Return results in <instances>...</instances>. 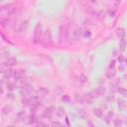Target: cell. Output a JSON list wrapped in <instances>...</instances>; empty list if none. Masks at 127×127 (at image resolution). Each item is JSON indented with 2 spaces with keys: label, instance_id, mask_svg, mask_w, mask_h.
Returning a JSON list of instances; mask_svg holds the SVG:
<instances>
[{
  "label": "cell",
  "instance_id": "obj_1",
  "mask_svg": "<svg viewBox=\"0 0 127 127\" xmlns=\"http://www.w3.org/2000/svg\"><path fill=\"white\" fill-rule=\"evenodd\" d=\"M42 24L38 23L35 27V31H34V37H33V42L34 44H40L42 43Z\"/></svg>",
  "mask_w": 127,
  "mask_h": 127
},
{
  "label": "cell",
  "instance_id": "obj_2",
  "mask_svg": "<svg viewBox=\"0 0 127 127\" xmlns=\"http://www.w3.org/2000/svg\"><path fill=\"white\" fill-rule=\"evenodd\" d=\"M33 90H34V88H33V86L31 85V84H24V85H22L21 87H20V89H19V93H20V95L21 96H29L32 92H33Z\"/></svg>",
  "mask_w": 127,
  "mask_h": 127
},
{
  "label": "cell",
  "instance_id": "obj_3",
  "mask_svg": "<svg viewBox=\"0 0 127 127\" xmlns=\"http://www.w3.org/2000/svg\"><path fill=\"white\" fill-rule=\"evenodd\" d=\"M42 44L48 45V46L53 45V37H52V33L49 29H47L44 33V36H43V39H42Z\"/></svg>",
  "mask_w": 127,
  "mask_h": 127
},
{
  "label": "cell",
  "instance_id": "obj_4",
  "mask_svg": "<svg viewBox=\"0 0 127 127\" xmlns=\"http://www.w3.org/2000/svg\"><path fill=\"white\" fill-rule=\"evenodd\" d=\"M68 39V28L67 26L64 25L60 28V42L63 43V41H66Z\"/></svg>",
  "mask_w": 127,
  "mask_h": 127
},
{
  "label": "cell",
  "instance_id": "obj_5",
  "mask_svg": "<svg viewBox=\"0 0 127 127\" xmlns=\"http://www.w3.org/2000/svg\"><path fill=\"white\" fill-rule=\"evenodd\" d=\"M56 110H57L56 106L51 105V106L45 108V110H44V112L42 114V117H44V118H51L56 113Z\"/></svg>",
  "mask_w": 127,
  "mask_h": 127
},
{
  "label": "cell",
  "instance_id": "obj_6",
  "mask_svg": "<svg viewBox=\"0 0 127 127\" xmlns=\"http://www.w3.org/2000/svg\"><path fill=\"white\" fill-rule=\"evenodd\" d=\"M17 63L18 62H17V60L15 58L10 57V58H8V59H6L5 61L2 62V66H4V67H11L13 65H16Z\"/></svg>",
  "mask_w": 127,
  "mask_h": 127
},
{
  "label": "cell",
  "instance_id": "obj_7",
  "mask_svg": "<svg viewBox=\"0 0 127 127\" xmlns=\"http://www.w3.org/2000/svg\"><path fill=\"white\" fill-rule=\"evenodd\" d=\"M105 93H106V88L104 86H99L98 88H96L95 90H93L91 92V94H92V96L94 98H97V97H100L102 95H105Z\"/></svg>",
  "mask_w": 127,
  "mask_h": 127
},
{
  "label": "cell",
  "instance_id": "obj_8",
  "mask_svg": "<svg viewBox=\"0 0 127 127\" xmlns=\"http://www.w3.org/2000/svg\"><path fill=\"white\" fill-rule=\"evenodd\" d=\"M27 119V114L25 111H20L14 116V122L19 123V122H24Z\"/></svg>",
  "mask_w": 127,
  "mask_h": 127
},
{
  "label": "cell",
  "instance_id": "obj_9",
  "mask_svg": "<svg viewBox=\"0 0 127 127\" xmlns=\"http://www.w3.org/2000/svg\"><path fill=\"white\" fill-rule=\"evenodd\" d=\"M39 122V119L37 117V115L35 113L30 114L29 116H27L26 119V124H30V125H37V123Z\"/></svg>",
  "mask_w": 127,
  "mask_h": 127
},
{
  "label": "cell",
  "instance_id": "obj_10",
  "mask_svg": "<svg viewBox=\"0 0 127 127\" xmlns=\"http://www.w3.org/2000/svg\"><path fill=\"white\" fill-rule=\"evenodd\" d=\"M14 69H12L11 67H6V68H4V66H2V73H3V77L6 79V78H10L11 76H13L14 75Z\"/></svg>",
  "mask_w": 127,
  "mask_h": 127
},
{
  "label": "cell",
  "instance_id": "obj_11",
  "mask_svg": "<svg viewBox=\"0 0 127 127\" xmlns=\"http://www.w3.org/2000/svg\"><path fill=\"white\" fill-rule=\"evenodd\" d=\"M26 76V70L25 69H17L14 71V75L13 77L16 79V80H19V79H22Z\"/></svg>",
  "mask_w": 127,
  "mask_h": 127
},
{
  "label": "cell",
  "instance_id": "obj_12",
  "mask_svg": "<svg viewBox=\"0 0 127 127\" xmlns=\"http://www.w3.org/2000/svg\"><path fill=\"white\" fill-rule=\"evenodd\" d=\"M0 23H1V26H2L3 28H8V27L11 26L12 21H11L8 17H2L1 20H0Z\"/></svg>",
  "mask_w": 127,
  "mask_h": 127
},
{
  "label": "cell",
  "instance_id": "obj_13",
  "mask_svg": "<svg viewBox=\"0 0 127 127\" xmlns=\"http://www.w3.org/2000/svg\"><path fill=\"white\" fill-rule=\"evenodd\" d=\"M49 92L50 91L48 90V88H46V87H40L38 89V91H37V95L39 97H46L49 94Z\"/></svg>",
  "mask_w": 127,
  "mask_h": 127
},
{
  "label": "cell",
  "instance_id": "obj_14",
  "mask_svg": "<svg viewBox=\"0 0 127 127\" xmlns=\"http://www.w3.org/2000/svg\"><path fill=\"white\" fill-rule=\"evenodd\" d=\"M115 74H116V68L108 66V68L106 69V76L108 78H113L115 76Z\"/></svg>",
  "mask_w": 127,
  "mask_h": 127
},
{
  "label": "cell",
  "instance_id": "obj_15",
  "mask_svg": "<svg viewBox=\"0 0 127 127\" xmlns=\"http://www.w3.org/2000/svg\"><path fill=\"white\" fill-rule=\"evenodd\" d=\"M12 106L11 105H4L3 107H2V109H1V114L2 115H4V116H6V115H8V114H10L11 112H12Z\"/></svg>",
  "mask_w": 127,
  "mask_h": 127
},
{
  "label": "cell",
  "instance_id": "obj_16",
  "mask_svg": "<svg viewBox=\"0 0 127 127\" xmlns=\"http://www.w3.org/2000/svg\"><path fill=\"white\" fill-rule=\"evenodd\" d=\"M116 36L121 40V39H124L125 36H126V32H125V29L124 28H118L117 31H116Z\"/></svg>",
  "mask_w": 127,
  "mask_h": 127
},
{
  "label": "cell",
  "instance_id": "obj_17",
  "mask_svg": "<svg viewBox=\"0 0 127 127\" xmlns=\"http://www.w3.org/2000/svg\"><path fill=\"white\" fill-rule=\"evenodd\" d=\"M56 115L58 117H64L65 116V109L62 106H59L57 107V110H56Z\"/></svg>",
  "mask_w": 127,
  "mask_h": 127
},
{
  "label": "cell",
  "instance_id": "obj_18",
  "mask_svg": "<svg viewBox=\"0 0 127 127\" xmlns=\"http://www.w3.org/2000/svg\"><path fill=\"white\" fill-rule=\"evenodd\" d=\"M92 113H93L96 117H98V118H101V117L103 116V110H102L101 108H93V109H92Z\"/></svg>",
  "mask_w": 127,
  "mask_h": 127
},
{
  "label": "cell",
  "instance_id": "obj_19",
  "mask_svg": "<svg viewBox=\"0 0 127 127\" xmlns=\"http://www.w3.org/2000/svg\"><path fill=\"white\" fill-rule=\"evenodd\" d=\"M126 46H127V42H126L125 38L124 39H121L120 42H119V50L121 52H124L125 49H126Z\"/></svg>",
  "mask_w": 127,
  "mask_h": 127
},
{
  "label": "cell",
  "instance_id": "obj_20",
  "mask_svg": "<svg viewBox=\"0 0 127 127\" xmlns=\"http://www.w3.org/2000/svg\"><path fill=\"white\" fill-rule=\"evenodd\" d=\"M75 101H76L78 104H84V103H85L84 96H83V95H79V96H78V94H75Z\"/></svg>",
  "mask_w": 127,
  "mask_h": 127
},
{
  "label": "cell",
  "instance_id": "obj_21",
  "mask_svg": "<svg viewBox=\"0 0 127 127\" xmlns=\"http://www.w3.org/2000/svg\"><path fill=\"white\" fill-rule=\"evenodd\" d=\"M113 113L112 112H108V114L105 116V118H104V121L106 122V124H111V119H112V117H113Z\"/></svg>",
  "mask_w": 127,
  "mask_h": 127
},
{
  "label": "cell",
  "instance_id": "obj_22",
  "mask_svg": "<svg viewBox=\"0 0 127 127\" xmlns=\"http://www.w3.org/2000/svg\"><path fill=\"white\" fill-rule=\"evenodd\" d=\"M6 86H7V89L9 91H12V90H14L15 88L18 87V85L16 83H14V82H7V85Z\"/></svg>",
  "mask_w": 127,
  "mask_h": 127
},
{
  "label": "cell",
  "instance_id": "obj_23",
  "mask_svg": "<svg viewBox=\"0 0 127 127\" xmlns=\"http://www.w3.org/2000/svg\"><path fill=\"white\" fill-rule=\"evenodd\" d=\"M118 108L120 110H124L126 108V103H125V101L123 99H119L118 100Z\"/></svg>",
  "mask_w": 127,
  "mask_h": 127
},
{
  "label": "cell",
  "instance_id": "obj_24",
  "mask_svg": "<svg viewBox=\"0 0 127 127\" xmlns=\"http://www.w3.org/2000/svg\"><path fill=\"white\" fill-rule=\"evenodd\" d=\"M27 23H28V21H25V22H23L22 24H20V26H19V28H18V32H19V33L24 32V30H25L26 27H27Z\"/></svg>",
  "mask_w": 127,
  "mask_h": 127
},
{
  "label": "cell",
  "instance_id": "obj_25",
  "mask_svg": "<svg viewBox=\"0 0 127 127\" xmlns=\"http://www.w3.org/2000/svg\"><path fill=\"white\" fill-rule=\"evenodd\" d=\"M87 76L85 75V74H80L79 75V81H80V83H85V82H87Z\"/></svg>",
  "mask_w": 127,
  "mask_h": 127
},
{
  "label": "cell",
  "instance_id": "obj_26",
  "mask_svg": "<svg viewBox=\"0 0 127 127\" xmlns=\"http://www.w3.org/2000/svg\"><path fill=\"white\" fill-rule=\"evenodd\" d=\"M113 124L115 125V126H122L123 125V123H122V121H121V119H119V118H115V119H113Z\"/></svg>",
  "mask_w": 127,
  "mask_h": 127
},
{
  "label": "cell",
  "instance_id": "obj_27",
  "mask_svg": "<svg viewBox=\"0 0 127 127\" xmlns=\"http://www.w3.org/2000/svg\"><path fill=\"white\" fill-rule=\"evenodd\" d=\"M62 100H63L64 103H69V101H70V97H69V95H67V94H64V95H63V97H62Z\"/></svg>",
  "mask_w": 127,
  "mask_h": 127
},
{
  "label": "cell",
  "instance_id": "obj_28",
  "mask_svg": "<svg viewBox=\"0 0 127 127\" xmlns=\"http://www.w3.org/2000/svg\"><path fill=\"white\" fill-rule=\"evenodd\" d=\"M81 35H82L84 38H90L91 33H90V31H88V30H84L83 32H81Z\"/></svg>",
  "mask_w": 127,
  "mask_h": 127
},
{
  "label": "cell",
  "instance_id": "obj_29",
  "mask_svg": "<svg viewBox=\"0 0 127 127\" xmlns=\"http://www.w3.org/2000/svg\"><path fill=\"white\" fill-rule=\"evenodd\" d=\"M1 38L3 39V41H4V42L8 43L9 45H13V43H12V42H11V41H10V40H9L8 38H6V37H5V35L3 34V32H1Z\"/></svg>",
  "mask_w": 127,
  "mask_h": 127
},
{
  "label": "cell",
  "instance_id": "obj_30",
  "mask_svg": "<svg viewBox=\"0 0 127 127\" xmlns=\"http://www.w3.org/2000/svg\"><path fill=\"white\" fill-rule=\"evenodd\" d=\"M117 90H118V91H119V93H121L122 95L127 96V90H126L125 88H123V87H118V88H117Z\"/></svg>",
  "mask_w": 127,
  "mask_h": 127
},
{
  "label": "cell",
  "instance_id": "obj_31",
  "mask_svg": "<svg viewBox=\"0 0 127 127\" xmlns=\"http://www.w3.org/2000/svg\"><path fill=\"white\" fill-rule=\"evenodd\" d=\"M78 115H79V117H81V118H85L86 117V113H85V111L83 110V109H79L78 110Z\"/></svg>",
  "mask_w": 127,
  "mask_h": 127
},
{
  "label": "cell",
  "instance_id": "obj_32",
  "mask_svg": "<svg viewBox=\"0 0 127 127\" xmlns=\"http://www.w3.org/2000/svg\"><path fill=\"white\" fill-rule=\"evenodd\" d=\"M51 125L52 126H59V127H62L63 126V124L60 121H52L51 122Z\"/></svg>",
  "mask_w": 127,
  "mask_h": 127
},
{
  "label": "cell",
  "instance_id": "obj_33",
  "mask_svg": "<svg viewBox=\"0 0 127 127\" xmlns=\"http://www.w3.org/2000/svg\"><path fill=\"white\" fill-rule=\"evenodd\" d=\"M2 57H3V58H6V59L10 58V52H9V51H4V52L2 53Z\"/></svg>",
  "mask_w": 127,
  "mask_h": 127
},
{
  "label": "cell",
  "instance_id": "obj_34",
  "mask_svg": "<svg viewBox=\"0 0 127 127\" xmlns=\"http://www.w3.org/2000/svg\"><path fill=\"white\" fill-rule=\"evenodd\" d=\"M124 61H125V59L123 58V56H119V57H118V62H119V64H123Z\"/></svg>",
  "mask_w": 127,
  "mask_h": 127
},
{
  "label": "cell",
  "instance_id": "obj_35",
  "mask_svg": "<svg viewBox=\"0 0 127 127\" xmlns=\"http://www.w3.org/2000/svg\"><path fill=\"white\" fill-rule=\"evenodd\" d=\"M115 63H116V61H115V60H112V61L110 62V64H109V66H110V67H115Z\"/></svg>",
  "mask_w": 127,
  "mask_h": 127
},
{
  "label": "cell",
  "instance_id": "obj_36",
  "mask_svg": "<svg viewBox=\"0 0 127 127\" xmlns=\"http://www.w3.org/2000/svg\"><path fill=\"white\" fill-rule=\"evenodd\" d=\"M65 122H66L67 125H69V121H68V118L67 117H65Z\"/></svg>",
  "mask_w": 127,
  "mask_h": 127
},
{
  "label": "cell",
  "instance_id": "obj_37",
  "mask_svg": "<svg viewBox=\"0 0 127 127\" xmlns=\"http://www.w3.org/2000/svg\"><path fill=\"white\" fill-rule=\"evenodd\" d=\"M115 1H116V2H119V3H120V2L122 1V0H115Z\"/></svg>",
  "mask_w": 127,
  "mask_h": 127
},
{
  "label": "cell",
  "instance_id": "obj_38",
  "mask_svg": "<svg viewBox=\"0 0 127 127\" xmlns=\"http://www.w3.org/2000/svg\"><path fill=\"white\" fill-rule=\"evenodd\" d=\"M125 63H126V65H127V59H125V61H124Z\"/></svg>",
  "mask_w": 127,
  "mask_h": 127
},
{
  "label": "cell",
  "instance_id": "obj_39",
  "mask_svg": "<svg viewBox=\"0 0 127 127\" xmlns=\"http://www.w3.org/2000/svg\"><path fill=\"white\" fill-rule=\"evenodd\" d=\"M125 124H126V125H127V119H126V120H125Z\"/></svg>",
  "mask_w": 127,
  "mask_h": 127
},
{
  "label": "cell",
  "instance_id": "obj_40",
  "mask_svg": "<svg viewBox=\"0 0 127 127\" xmlns=\"http://www.w3.org/2000/svg\"><path fill=\"white\" fill-rule=\"evenodd\" d=\"M0 1H1V2H4V1H5V0H0Z\"/></svg>",
  "mask_w": 127,
  "mask_h": 127
}]
</instances>
